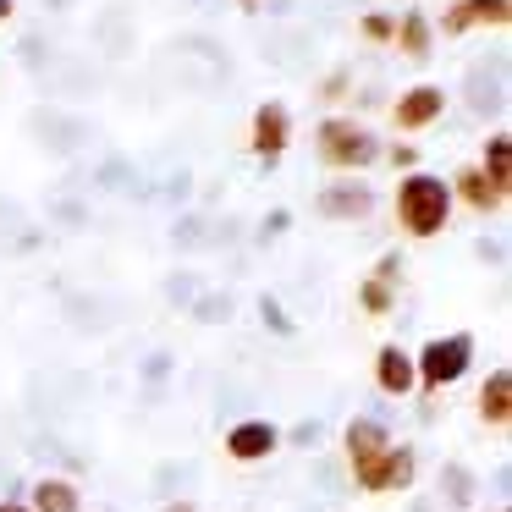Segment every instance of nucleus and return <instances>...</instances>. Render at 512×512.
I'll return each instance as SVG.
<instances>
[{
    "label": "nucleus",
    "instance_id": "9",
    "mask_svg": "<svg viewBox=\"0 0 512 512\" xmlns=\"http://www.w3.org/2000/svg\"><path fill=\"white\" fill-rule=\"evenodd\" d=\"M479 413H485L490 424H507V413H512V380H507V369H496V375L485 380V391H479Z\"/></svg>",
    "mask_w": 512,
    "mask_h": 512
},
{
    "label": "nucleus",
    "instance_id": "2",
    "mask_svg": "<svg viewBox=\"0 0 512 512\" xmlns=\"http://www.w3.org/2000/svg\"><path fill=\"white\" fill-rule=\"evenodd\" d=\"M320 155L331 160V166H364V160H375V138L358 122H325L320 127Z\"/></svg>",
    "mask_w": 512,
    "mask_h": 512
},
{
    "label": "nucleus",
    "instance_id": "12",
    "mask_svg": "<svg viewBox=\"0 0 512 512\" xmlns=\"http://www.w3.org/2000/svg\"><path fill=\"white\" fill-rule=\"evenodd\" d=\"M457 188H463V199L474 204V210H496V204L507 199V193L485 177V171H463V177H457Z\"/></svg>",
    "mask_w": 512,
    "mask_h": 512
},
{
    "label": "nucleus",
    "instance_id": "19",
    "mask_svg": "<svg viewBox=\"0 0 512 512\" xmlns=\"http://www.w3.org/2000/svg\"><path fill=\"white\" fill-rule=\"evenodd\" d=\"M6 12H12V0H0V17H6Z\"/></svg>",
    "mask_w": 512,
    "mask_h": 512
},
{
    "label": "nucleus",
    "instance_id": "15",
    "mask_svg": "<svg viewBox=\"0 0 512 512\" xmlns=\"http://www.w3.org/2000/svg\"><path fill=\"white\" fill-rule=\"evenodd\" d=\"M490 182H496L501 193L512 188V166H507V138H490V171H485Z\"/></svg>",
    "mask_w": 512,
    "mask_h": 512
},
{
    "label": "nucleus",
    "instance_id": "1",
    "mask_svg": "<svg viewBox=\"0 0 512 512\" xmlns=\"http://www.w3.org/2000/svg\"><path fill=\"white\" fill-rule=\"evenodd\" d=\"M397 210H402V226L413 237H435L446 226V210H452V193L441 188L435 177H408L397 188Z\"/></svg>",
    "mask_w": 512,
    "mask_h": 512
},
{
    "label": "nucleus",
    "instance_id": "11",
    "mask_svg": "<svg viewBox=\"0 0 512 512\" xmlns=\"http://www.w3.org/2000/svg\"><path fill=\"white\" fill-rule=\"evenodd\" d=\"M386 430H380V424H369V419H358L353 424V430H347V452H353V468L358 463H369V457H375V452H386Z\"/></svg>",
    "mask_w": 512,
    "mask_h": 512
},
{
    "label": "nucleus",
    "instance_id": "8",
    "mask_svg": "<svg viewBox=\"0 0 512 512\" xmlns=\"http://www.w3.org/2000/svg\"><path fill=\"white\" fill-rule=\"evenodd\" d=\"M441 89H413L408 94V100H402L397 105V127H408V133H413V127H424V122H435V116H441Z\"/></svg>",
    "mask_w": 512,
    "mask_h": 512
},
{
    "label": "nucleus",
    "instance_id": "16",
    "mask_svg": "<svg viewBox=\"0 0 512 512\" xmlns=\"http://www.w3.org/2000/svg\"><path fill=\"white\" fill-rule=\"evenodd\" d=\"M325 210H331V215H364L369 210V193H325Z\"/></svg>",
    "mask_w": 512,
    "mask_h": 512
},
{
    "label": "nucleus",
    "instance_id": "7",
    "mask_svg": "<svg viewBox=\"0 0 512 512\" xmlns=\"http://www.w3.org/2000/svg\"><path fill=\"white\" fill-rule=\"evenodd\" d=\"M226 452L232 457H243V463H254V457H265V452H276V430L270 424H237L232 430V441H226Z\"/></svg>",
    "mask_w": 512,
    "mask_h": 512
},
{
    "label": "nucleus",
    "instance_id": "18",
    "mask_svg": "<svg viewBox=\"0 0 512 512\" xmlns=\"http://www.w3.org/2000/svg\"><path fill=\"white\" fill-rule=\"evenodd\" d=\"M364 34L369 39H391V34H397V23H391V17H364Z\"/></svg>",
    "mask_w": 512,
    "mask_h": 512
},
{
    "label": "nucleus",
    "instance_id": "4",
    "mask_svg": "<svg viewBox=\"0 0 512 512\" xmlns=\"http://www.w3.org/2000/svg\"><path fill=\"white\" fill-rule=\"evenodd\" d=\"M408 479H413V452H402V446H386L369 463H358V485L364 490H397Z\"/></svg>",
    "mask_w": 512,
    "mask_h": 512
},
{
    "label": "nucleus",
    "instance_id": "6",
    "mask_svg": "<svg viewBox=\"0 0 512 512\" xmlns=\"http://www.w3.org/2000/svg\"><path fill=\"white\" fill-rule=\"evenodd\" d=\"M507 0H457L452 12H446V34H463L468 23H507Z\"/></svg>",
    "mask_w": 512,
    "mask_h": 512
},
{
    "label": "nucleus",
    "instance_id": "10",
    "mask_svg": "<svg viewBox=\"0 0 512 512\" xmlns=\"http://www.w3.org/2000/svg\"><path fill=\"white\" fill-rule=\"evenodd\" d=\"M375 375H380V386H386L391 397H402V391L413 386V358L397 353V347H386V353H380V364H375Z\"/></svg>",
    "mask_w": 512,
    "mask_h": 512
},
{
    "label": "nucleus",
    "instance_id": "5",
    "mask_svg": "<svg viewBox=\"0 0 512 512\" xmlns=\"http://www.w3.org/2000/svg\"><path fill=\"white\" fill-rule=\"evenodd\" d=\"M254 149L265 160H276L281 149H287V111H281V105H259V116H254Z\"/></svg>",
    "mask_w": 512,
    "mask_h": 512
},
{
    "label": "nucleus",
    "instance_id": "14",
    "mask_svg": "<svg viewBox=\"0 0 512 512\" xmlns=\"http://www.w3.org/2000/svg\"><path fill=\"white\" fill-rule=\"evenodd\" d=\"M402 50H408V56H424V50H430V23H424L419 12L402 17Z\"/></svg>",
    "mask_w": 512,
    "mask_h": 512
},
{
    "label": "nucleus",
    "instance_id": "20",
    "mask_svg": "<svg viewBox=\"0 0 512 512\" xmlns=\"http://www.w3.org/2000/svg\"><path fill=\"white\" fill-rule=\"evenodd\" d=\"M0 512H28V507H0Z\"/></svg>",
    "mask_w": 512,
    "mask_h": 512
},
{
    "label": "nucleus",
    "instance_id": "3",
    "mask_svg": "<svg viewBox=\"0 0 512 512\" xmlns=\"http://www.w3.org/2000/svg\"><path fill=\"white\" fill-rule=\"evenodd\" d=\"M468 358H474V342L468 336H446V342H430L419 358V375L424 386H446V380H457L468 369Z\"/></svg>",
    "mask_w": 512,
    "mask_h": 512
},
{
    "label": "nucleus",
    "instance_id": "13",
    "mask_svg": "<svg viewBox=\"0 0 512 512\" xmlns=\"http://www.w3.org/2000/svg\"><path fill=\"white\" fill-rule=\"evenodd\" d=\"M34 507L39 512H78V490L67 479H45V485H34Z\"/></svg>",
    "mask_w": 512,
    "mask_h": 512
},
{
    "label": "nucleus",
    "instance_id": "17",
    "mask_svg": "<svg viewBox=\"0 0 512 512\" xmlns=\"http://www.w3.org/2000/svg\"><path fill=\"white\" fill-rule=\"evenodd\" d=\"M364 303H369V309H386V303H391V292H386V276H380V281H369V287H364Z\"/></svg>",
    "mask_w": 512,
    "mask_h": 512
}]
</instances>
